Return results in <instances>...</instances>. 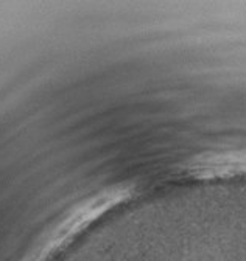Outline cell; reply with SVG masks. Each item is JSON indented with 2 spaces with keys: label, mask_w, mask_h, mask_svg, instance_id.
Here are the masks:
<instances>
[{
  "label": "cell",
  "mask_w": 246,
  "mask_h": 261,
  "mask_svg": "<svg viewBox=\"0 0 246 261\" xmlns=\"http://www.w3.org/2000/svg\"><path fill=\"white\" fill-rule=\"evenodd\" d=\"M186 170L196 179H223L246 174V151H226L198 155Z\"/></svg>",
  "instance_id": "6da1fadb"
}]
</instances>
